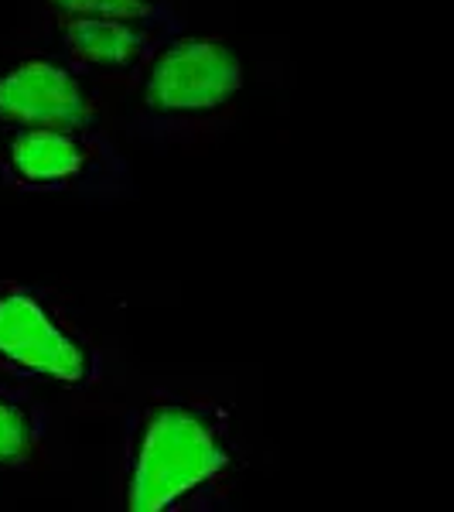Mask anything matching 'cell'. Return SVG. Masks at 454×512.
I'll list each match as a JSON object with an SVG mask.
<instances>
[{
  "mask_svg": "<svg viewBox=\"0 0 454 512\" xmlns=\"http://www.w3.org/2000/svg\"><path fill=\"white\" fill-rule=\"evenodd\" d=\"M41 18H123V21H168L185 24L175 0H41Z\"/></svg>",
  "mask_w": 454,
  "mask_h": 512,
  "instance_id": "obj_8",
  "label": "cell"
},
{
  "mask_svg": "<svg viewBox=\"0 0 454 512\" xmlns=\"http://www.w3.org/2000/svg\"><path fill=\"white\" fill-rule=\"evenodd\" d=\"M55 38V55L76 72L93 79L103 93L117 89L127 96L154 59V52L185 24L123 21V18H62L45 21Z\"/></svg>",
  "mask_w": 454,
  "mask_h": 512,
  "instance_id": "obj_6",
  "label": "cell"
},
{
  "mask_svg": "<svg viewBox=\"0 0 454 512\" xmlns=\"http://www.w3.org/2000/svg\"><path fill=\"white\" fill-rule=\"evenodd\" d=\"M0 188L120 202L134 195V171L110 130H0Z\"/></svg>",
  "mask_w": 454,
  "mask_h": 512,
  "instance_id": "obj_4",
  "label": "cell"
},
{
  "mask_svg": "<svg viewBox=\"0 0 454 512\" xmlns=\"http://www.w3.org/2000/svg\"><path fill=\"white\" fill-rule=\"evenodd\" d=\"M52 414L35 386L0 376V475H35L52 465Z\"/></svg>",
  "mask_w": 454,
  "mask_h": 512,
  "instance_id": "obj_7",
  "label": "cell"
},
{
  "mask_svg": "<svg viewBox=\"0 0 454 512\" xmlns=\"http://www.w3.org/2000/svg\"><path fill=\"white\" fill-rule=\"evenodd\" d=\"M0 376L89 393L103 383L106 362L59 291L0 280Z\"/></svg>",
  "mask_w": 454,
  "mask_h": 512,
  "instance_id": "obj_3",
  "label": "cell"
},
{
  "mask_svg": "<svg viewBox=\"0 0 454 512\" xmlns=\"http://www.w3.org/2000/svg\"><path fill=\"white\" fill-rule=\"evenodd\" d=\"M243 475L233 403L158 386L130 410L120 454L123 512H222L236 502Z\"/></svg>",
  "mask_w": 454,
  "mask_h": 512,
  "instance_id": "obj_1",
  "label": "cell"
},
{
  "mask_svg": "<svg viewBox=\"0 0 454 512\" xmlns=\"http://www.w3.org/2000/svg\"><path fill=\"white\" fill-rule=\"evenodd\" d=\"M110 130V96L45 48L0 65V130Z\"/></svg>",
  "mask_w": 454,
  "mask_h": 512,
  "instance_id": "obj_5",
  "label": "cell"
},
{
  "mask_svg": "<svg viewBox=\"0 0 454 512\" xmlns=\"http://www.w3.org/2000/svg\"><path fill=\"white\" fill-rule=\"evenodd\" d=\"M246 89L236 45L205 31H178L154 52L127 93L123 127L134 144L168 151L219 137Z\"/></svg>",
  "mask_w": 454,
  "mask_h": 512,
  "instance_id": "obj_2",
  "label": "cell"
}]
</instances>
